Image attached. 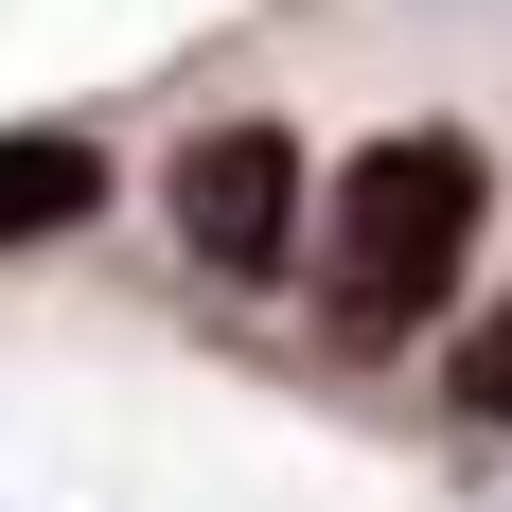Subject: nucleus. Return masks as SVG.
Instances as JSON below:
<instances>
[{"label": "nucleus", "instance_id": "nucleus-4", "mask_svg": "<svg viewBox=\"0 0 512 512\" xmlns=\"http://www.w3.org/2000/svg\"><path fill=\"white\" fill-rule=\"evenodd\" d=\"M460 407H477V424H495V442H512V301L477 318V354H460Z\"/></svg>", "mask_w": 512, "mask_h": 512}, {"label": "nucleus", "instance_id": "nucleus-1", "mask_svg": "<svg viewBox=\"0 0 512 512\" xmlns=\"http://www.w3.org/2000/svg\"><path fill=\"white\" fill-rule=\"evenodd\" d=\"M460 265H477V142L460 124H389L336 177V318L354 336H407V318H442Z\"/></svg>", "mask_w": 512, "mask_h": 512}, {"label": "nucleus", "instance_id": "nucleus-3", "mask_svg": "<svg viewBox=\"0 0 512 512\" xmlns=\"http://www.w3.org/2000/svg\"><path fill=\"white\" fill-rule=\"evenodd\" d=\"M106 212V142L89 124H0V248H53Z\"/></svg>", "mask_w": 512, "mask_h": 512}, {"label": "nucleus", "instance_id": "nucleus-2", "mask_svg": "<svg viewBox=\"0 0 512 512\" xmlns=\"http://www.w3.org/2000/svg\"><path fill=\"white\" fill-rule=\"evenodd\" d=\"M159 195H177V248H195L212 283H265L283 230H301V142H283V124H195Z\"/></svg>", "mask_w": 512, "mask_h": 512}]
</instances>
